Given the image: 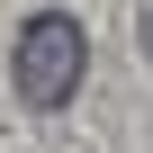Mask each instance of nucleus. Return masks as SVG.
<instances>
[{"mask_svg":"<svg viewBox=\"0 0 153 153\" xmlns=\"http://www.w3.org/2000/svg\"><path fill=\"white\" fill-rule=\"evenodd\" d=\"M144 54H153V0H144Z\"/></svg>","mask_w":153,"mask_h":153,"instance_id":"obj_2","label":"nucleus"},{"mask_svg":"<svg viewBox=\"0 0 153 153\" xmlns=\"http://www.w3.org/2000/svg\"><path fill=\"white\" fill-rule=\"evenodd\" d=\"M81 63H90V36L81 18H63V9H36L18 27V54H9V81L27 108H63L72 90H81Z\"/></svg>","mask_w":153,"mask_h":153,"instance_id":"obj_1","label":"nucleus"}]
</instances>
